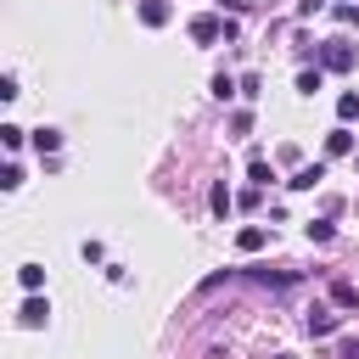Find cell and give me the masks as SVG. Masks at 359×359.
<instances>
[{"mask_svg":"<svg viewBox=\"0 0 359 359\" xmlns=\"http://www.w3.org/2000/svg\"><path fill=\"white\" fill-rule=\"evenodd\" d=\"M353 62H359V50H353L348 39H325V45H320V67H325V73H348Z\"/></svg>","mask_w":359,"mask_h":359,"instance_id":"6da1fadb","label":"cell"},{"mask_svg":"<svg viewBox=\"0 0 359 359\" xmlns=\"http://www.w3.org/2000/svg\"><path fill=\"white\" fill-rule=\"evenodd\" d=\"M191 39H196V45L224 39V17H191Z\"/></svg>","mask_w":359,"mask_h":359,"instance_id":"7a4b0ae2","label":"cell"},{"mask_svg":"<svg viewBox=\"0 0 359 359\" xmlns=\"http://www.w3.org/2000/svg\"><path fill=\"white\" fill-rule=\"evenodd\" d=\"M320 180H325V168H320V163H297V174H292L286 185H292V191H314Z\"/></svg>","mask_w":359,"mask_h":359,"instance_id":"3957f363","label":"cell"},{"mask_svg":"<svg viewBox=\"0 0 359 359\" xmlns=\"http://www.w3.org/2000/svg\"><path fill=\"white\" fill-rule=\"evenodd\" d=\"M168 17H174V11H168V0H140V22H146V28H163Z\"/></svg>","mask_w":359,"mask_h":359,"instance_id":"277c9868","label":"cell"},{"mask_svg":"<svg viewBox=\"0 0 359 359\" xmlns=\"http://www.w3.org/2000/svg\"><path fill=\"white\" fill-rule=\"evenodd\" d=\"M45 314H50V303H45V297H28V303L17 309V320H22V325H45Z\"/></svg>","mask_w":359,"mask_h":359,"instance_id":"5b68a950","label":"cell"},{"mask_svg":"<svg viewBox=\"0 0 359 359\" xmlns=\"http://www.w3.org/2000/svg\"><path fill=\"white\" fill-rule=\"evenodd\" d=\"M325 151H331V157H348V151H353V135H348V129H331V135H325Z\"/></svg>","mask_w":359,"mask_h":359,"instance_id":"8992f818","label":"cell"},{"mask_svg":"<svg viewBox=\"0 0 359 359\" xmlns=\"http://www.w3.org/2000/svg\"><path fill=\"white\" fill-rule=\"evenodd\" d=\"M208 208H213V213H219V219H224V213H230V208H236V196H230V191H224V185H213V191H208Z\"/></svg>","mask_w":359,"mask_h":359,"instance_id":"52a82bcc","label":"cell"},{"mask_svg":"<svg viewBox=\"0 0 359 359\" xmlns=\"http://www.w3.org/2000/svg\"><path fill=\"white\" fill-rule=\"evenodd\" d=\"M264 241H269V236H264V230H258V224H247V230H241V236H236V247H241V252H258V247H264Z\"/></svg>","mask_w":359,"mask_h":359,"instance_id":"ba28073f","label":"cell"},{"mask_svg":"<svg viewBox=\"0 0 359 359\" xmlns=\"http://www.w3.org/2000/svg\"><path fill=\"white\" fill-rule=\"evenodd\" d=\"M309 331H314V337H331V331H337V314L314 309V314H309Z\"/></svg>","mask_w":359,"mask_h":359,"instance_id":"9c48e42d","label":"cell"},{"mask_svg":"<svg viewBox=\"0 0 359 359\" xmlns=\"http://www.w3.org/2000/svg\"><path fill=\"white\" fill-rule=\"evenodd\" d=\"M213 95H219V101H230V95H241V84H236L230 73H213Z\"/></svg>","mask_w":359,"mask_h":359,"instance_id":"30bf717a","label":"cell"},{"mask_svg":"<svg viewBox=\"0 0 359 359\" xmlns=\"http://www.w3.org/2000/svg\"><path fill=\"white\" fill-rule=\"evenodd\" d=\"M320 84H325V73H320V67H303V73H297V90H303V95H314Z\"/></svg>","mask_w":359,"mask_h":359,"instance_id":"8fae6325","label":"cell"},{"mask_svg":"<svg viewBox=\"0 0 359 359\" xmlns=\"http://www.w3.org/2000/svg\"><path fill=\"white\" fill-rule=\"evenodd\" d=\"M247 174H252V185H269V180H275V168H269V163H264L258 151H252V163H247Z\"/></svg>","mask_w":359,"mask_h":359,"instance_id":"7c38bea8","label":"cell"},{"mask_svg":"<svg viewBox=\"0 0 359 359\" xmlns=\"http://www.w3.org/2000/svg\"><path fill=\"white\" fill-rule=\"evenodd\" d=\"M17 280H22L28 292H39V286H45V269H39V264H22V269H17Z\"/></svg>","mask_w":359,"mask_h":359,"instance_id":"4fadbf2b","label":"cell"},{"mask_svg":"<svg viewBox=\"0 0 359 359\" xmlns=\"http://www.w3.org/2000/svg\"><path fill=\"white\" fill-rule=\"evenodd\" d=\"M331 303H337V309H353V303H359V292H353L348 280H337V286H331Z\"/></svg>","mask_w":359,"mask_h":359,"instance_id":"5bb4252c","label":"cell"},{"mask_svg":"<svg viewBox=\"0 0 359 359\" xmlns=\"http://www.w3.org/2000/svg\"><path fill=\"white\" fill-rule=\"evenodd\" d=\"M337 118H342V123H353V118H359V95H353V90H348V95H337Z\"/></svg>","mask_w":359,"mask_h":359,"instance_id":"9a60e30c","label":"cell"},{"mask_svg":"<svg viewBox=\"0 0 359 359\" xmlns=\"http://www.w3.org/2000/svg\"><path fill=\"white\" fill-rule=\"evenodd\" d=\"M34 146H39V151H56V146H62V135H56V129H39V135H34Z\"/></svg>","mask_w":359,"mask_h":359,"instance_id":"2e32d148","label":"cell"},{"mask_svg":"<svg viewBox=\"0 0 359 359\" xmlns=\"http://www.w3.org/2000/svg\"><path fill=\"white\" fill-rule=\"evenodd\" d=\"M17 185H22V168H17V163H11V168H6V174H0V191H17Z\"/></svg>","mask_w":359,"mask_h":359,"instance_id":"e0dca14e","label":"cell"},{"mask_svg":"<svg viewBox=\"0 0 359 359\" xmlns=\"http://www.w3.org/2000/svg\"><path fill=\"white\" fill-rule=\"evenodd\" d=\"M309 241H331V224L325 219H309Z\"/></svg>","mask_w":359,"mask_h":359,"instance_id":"ac0fdd59","label":"cell"},{"mask_svg":"<svg viewBox=\"0 0 359 359\" xmlns=\"http://www.w3.org/2000/svg\"><path fill=\"white\" fill-rule=\"evenodd\" d=\"M337 17L342 22H359V6H337Z\"/></svg>","mask_w":359,"mask_h":359,"instance_id":"d6986e66","label":"cell"},{"mask_svg":"<svg viewBox=\"0 0 359 359\" xmlns=\"http://www.w3.org/2000/svg\"><path fill=\"white\" fill-rule=\"evenodd\" d=\"M342 353H348V359H359V337H348V342H342Z\"/></svg>","mask_w":359,"mask_h":359,"instance_id":"ffe728a7","label":"cell"},{"mask_svg":"<svg viewBox=\"0 0 359 359\" xmlns=\"http://www.w3.org/2000/svg\"><path fill=\"white\" fill-rule=\"evenodd\" d=\"M280 359H292V353H280Z\"/></svg>","mask_w":359,"mask_h":359,"instance_id":"44dd1931","label":"cell"}]
</instances>
